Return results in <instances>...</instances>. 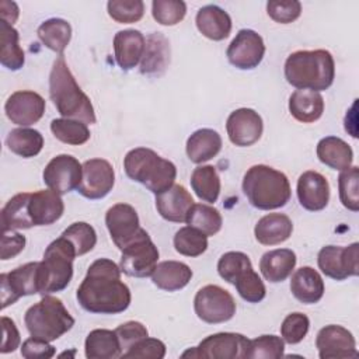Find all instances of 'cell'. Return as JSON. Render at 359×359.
<instances>
[{
    "label": "cell",
    "mask_w": 359,
    "mask_h": 359,
    "mask_svg": "<svg viewBox=\"0 0 359 359\" xmlns=\"http://www.w3.org/2000/svg\"><path fill=\"white\" fill-rule=\"evenodd\" d=\"M297 198L306 210H323L330 201L327 178L317 171H304L297 180Z\"/></svg>",
    "instance_id": "cell-20"
},
{
    "label": "cell",
    "mask_w": 359,
    "mask_h": 359,
    "mask_svg": "<svg viewBox=\"0 0 359 359\" xmlns=\"http://www.w3.org/2000/svg\"><path fill=\"white\" fill-rule=\"evenodd\" d=\"M140 72L143 74H160L170 63V43L167 38L154 32L146 38V48L140 60Z\"/></svg>",
    "instance_id": "cell-32"
},
{
    "label": "cell",
    "mask_w": 359,
    "mask_h": 359,
    "mask_svg": "<svg viewBox=\"0 0 359 359\" xmlns=\"http://www.w3.org/2000/svg\"><path fill=\"white\" fill-rule=\"evenodd\" d=\"M84 352L88 359L122 358V348L115 330L97 328L90 331L84 342Z\"/></svg>",
    "instance_id": "cell-33"
},
{
    "label": "cell",
    "mask_w": 359,
    "mask_h": 359,
    "mask_svg": "<svg viewBox=\"0 0 359 359\" xmlns=\"http://www.w3.org/2000/svg\"><path fill=\"white\" fill-rule=\"evenodd\" d=\"M358 184H359V170L356 165H351L349 168L341 171L338 177L339 199L342 205L352 212L359 210Z\"/></svg>",
    "instance_id": "cell-45"
},
{
    "label": "cell",
    "mask_w": 359,
    "mask_h": 359,
    "mask_svg": "<svg viewBox=\"0 0 359 359\" xmlns=\"http://www.w3.org/2000/svg\"><path fill=\"white\" fill-rule=\"evenodd\" d=\"M28 210L34 226H49L62 217L65 203L52 189H41L31 194Z\"/></svg>",
    "instance_id": "cell-23"
},
{
    "label": "cell",
    "mask_w": 359,
    "mask_h": 359,
    "mask_svg": "<svg viewBox=\"0 0 359 359\" xmlns=\"http://www.w3.org/2000/svg\"><path fill=\"white\" fill-rule=\"evenodd\" d=\"M123 168L132 181L144 185L156 195L172 187L177 177L175 164L147 147L129 150L123 158Z\"/></svg>",
    "instance_id": "cell-5"
},
{
    "label": "cell",
    "mask_w": 359,
    "mask_h": 359,
    "mask_svg": "<svg viewBox=\"0 0 359 359\" xmlns=\"http://www.w3.org/2000/svg\"><path fill=\"white\" fill-rule=\"evenodd\" d=\"M76 257L74 247L63 236L46 247L38 268L39 294L45 296L67 287L73 278V261Z\"/></svg>",
    "instance_id": "cell-6"
},
{
    "label": "cell",
    "mask_w": 359,
    "mask_h": 359,
    "mask_svg": "<svg viewBox=\"0 0 359 359\" xmlns=\"http://www.w3.org/2000/svg\"><path fill=\"white\" fill-rule=\"evenodd\" d=\"M243 192L248 202L261 210L283 208L292 195L287 177L269 165L255 164L243 178Z\"/></svg>",
    "instance_id": "cell-4"
},
{
    "label": "cell",
    "mask_w": 359,
    "mask_h": 359,
    "mask_svg": "<svg viewBox=\"0 0 359 359\" xmlns=\"http://www.w3.org/2000/svg\"><path fill=\"white\" fill-rule=\"evenodd\" d=\"M252 268L251 259L247 254L241 251L224 252L217 262L219 275L229 283L234 285L237 278L247 269Z\"/></svg>",
    "instance_id": "cell-44"
},
{
    "label": "cell",
    "mask_w": 359,
    "mask_h": 359,
    "mask_svg": "<svg viewBox=\"0 0 359 359\" xmlns=\"http://www.w3.org/2000/svg\"><path fill=\"white\" fill-rule=\"evenodd\" d=\"M146 38L137 29L118 31L114 36V53L118 66L122 70L135 69L143 57Z\"/></svg>",
    "instance_id": "cell-22"
},
{
    "label": "cell",
    "mask_w": 359,
    "mask_h": 359,
    "mask_svg": "<svg viewBox=\"0 0 359 359\" xmlns=\"http://www.w3.org/2000/svg\"><path fill=\"white\" fill-rule=\"evenodd\" d=\"M25 237L14 230H6L1 236V252L0 257L3 261L17 257L25 247Z\"/></svg>",
    "instance_id": "cell-54"
},
{
    "label": "cell",
    "mask_w": 359,
    "mask_h": 359,
    "mask_svg": "<svg viewBox=\"0 0 359 359\" xmlns=\"http://www.w3.org/2000/svg\"><path fill=\"white\" fill-rule=\"evenodd\" d=\"M250 339L237 332H217L206 337L198 346L182 353L184 358H210V359H244Z\"/></svg>",
    "instance_id": "cell-9"
},
{
    "label": "cell",
    "mask_w": 359,
    "mask_h": 359,
    "mask_svg": "<svg viewBox=\"0 0 359 359\" xmlns=\"http://www.w3.org/2000/svg\"><path fill=\"white\" fill-rule=\"evenodd\" d=\"M289 112L299 122H316L324 112V98L317 91L296 90L289 98Z\"/></svg>",
    "instance_id": "cell-30"
},
{
    "label": "cell",
    "mask_w": 359,
    "mask_h": 359,
    "mask_svg": "<svg viewBox=\"0 0 359 359\" xmlns=\"http://www.w3.org/2000/svg\"><path fill=\"white\" fill-rule=\"evenodd\" d=\"M264 55V39L252 29H240L226 50L230 65L240 70L255 69L262 62Z\"/></svg>",
    "instance_id": "cell-15"
},
{
    "label": "cell",
    "mask_w": 359,
    "mask_h": 359,
    "mask_svg": "<svg viewBox=\"0 0 359 359\" xmlns=\"http://www.w3.org/2000/svg\"><path fill=\"white\" fill-rule=\"evenodd\" d=\"M226 130L233 144L240 147L252 146L262 135V118L251 108H238L229 115L226 121Z\"/></svg>",
    "instance_id": "cell-19"
},
{
    "label": "cell",
    "mask_w": 359,
    "mask_h": 359,
    "mask_svg": "<svg viewBox=\"0 0 359 359\" xmlns=\"http://www.w3.org/2000/svg\"><path fill=\"white\" fill-rule=\"evenodd\" d=\"M194 309L199 320L208 324H220L234 317L236 302L226 289L217 285H206L196 292Z\"/></svg>",
    "instance_id": "cell-8"
},
{
    "label": "cell",
    "mask_w": 359,
    "mask_h": 359,
    "mask_svg": "<svg viewBox=\"0 0 359 359\" xmlns=\"http://www.w3.org/2000/svg\"><path fill=\"white\" fill-rule=\"evenodd\" d=\"M0 15H1L3 21L13 25L17 21L18 15H20V8L14 1L1 0L0 1Z\"/></svg>",
    "instance_id": "cell-56"
},
{
    "label": "cell",
    "mask_w": 359,
    "mask_h": 359,
    "mask_svg": "<svg viewBox=\"0 0 359 359\" xmlns=\"http://www.w3.org/2000/svg\"><path fill=\"white\" fill-rule=\"evenodd\" d=\"M237 293L248 303H259L266 294V289L254 268L244 271L234 282Z\"/></svg>",
    "instance_id": "cell-46"
},
{
    "label": "cell",
    "mask_w": 359,
    "mask_h": 359,
    "mask_svg": "<svg viewBox=\"0 0 359 359\" xmlns=\"http://www.w3.org/2000/svg\"><path fill=\"white\" fill-rule=\"evenodd\" d=\"M115 332L118 335L121 348H122V355L137 341H140L144 337H149L147 328L139 323V321H126L115 328Z\"/></svg>",
    "instance_id": "cell-52"
},
{
    "label": "cell",
    "mask_w": 359,
    "mask_h": 359,
    "mask_svg": "<svg viewBox=\"0 0 359 359\" xmlns=\"http://www.w3.org/2000/svg\"><path fill=\"white\" fill-rule=\"evenodd\" d=\"M165 356V345L157 338L144 337L133 344L122 358H156L161 359Z\"/></svg>",
    "instance_id": "cell-51"
},
{
    "label": "cell",
    "mask_w": 359,
    "mask_h": 359,
    "mask_svg": "<svg viewBox=\"0 0 359 359\" xmlns=\"http://www.w3.org/2000/svg\"><path fill=\"white\" fill-rule=\"evenodd\" d=\"M121 268L112 259L98 258L87 269L77 287L80 306L93 314H118L125 311L132 300L130 290L121 280Z\"/></svg>",
    "instance_id": "cell-1"
},
{
    "label": "cell",
    "mask_w": 359,
    "mask_h": 359,
    "mask_svg": "<svg viewBox=\"0 0 359 359\" xmlns=\"http://www.w3.org/2000/svg\"><path fill=\"white\" fill-rule=\"evenodd\" d=\"M317 264L321 272L335 280H345L359 273V244L348 247L325 245L320 250Z\"/></svg>",
    "instance_id": "cell-11"
},
{
    "label": "cell",
    "mask_w": 359,
    "mask_h": 359,
    "mask_svg": "<svg viewBox=\"0 0 359 359\" xmlns=\"http://www.w3.org/2000/svg\"><path fill=\"white\" fill-rule=\"evenodd\" d=\"M122 251L119 268L121 271L133 278L151 276L157 266L158 250L151 241L147 231L128 244Z\"/></svg>",
    "instance_id": "cell-10"
},
{
    "label": "cell",
    "mask_w": 359,
    "mask_h": 359,
    "mask_svg": "<svg viewBox=\"0 0 359 359\" xmlns=\"http://www.w3.org/2000/svg\"><path fill=\"white\" fill-rule=\"evenodd\" d=\"M316 346L321 359H342L358 356L356 341L352 332L335 324L325 325L318 331Z\"/></svg>",
    "instance_id": "cell-17"
},
{
    "label": "cell",
    "mask_w": 359,
    "mask_h": 359,
    "mask_svg": "<svg viewBox=\"0 0 359 359\" xmlns=\"http://www.w3.org/2000/svg\"><path fill=\"white\" fill-rule=\"evenodd\" d=\"M36 34L48 49L63 55L72 38V27L63 18H49L38 27Z\"/></svg>",
    "instance_id": "cell-37"
},
{
    "label": "cell",
    "mask_w": 359,
    "mask_h": 359,
    "mask_svg": "<svg viewBox=\"0 0 359 359\" xmlns=\"http://www.w3.org/2000/svg\"><path fill=\"white\" fill-rule=\"evenodd\" d=\"M108 14L119 24H132L139 21L144 14L142 0H111L107 3Z\"/></svg>",
    "instance_id": "cell-47"
},
{
    "label": "cell",
    "mask_w": 359,
    "mask_h": 359,
    "mask_svg": "<svg viewBox=\"0 0 359 359\" xmlns=\"http://www.w3.org/2000/svg\"><path fill=\"white\" fill-rule=\"evenodd\" d=\"M60 236L72 243L77 257L87 254L97 244V233L94 227L86 222H76L70 224Z\"/></svg>",
    "instance_id": "cell-43"
},
{
    "label": "cell",
    "mask_w": 359,
    "mask_h": 359,
    "mask_svg": "<svg viewBox=\"0 0 359 359\" xmlns=\"http://www.w3.org/2000/svg\"><path fill=\"white\" fill-rule=\"evenodd\" d=\"M49 97L57 112L67 119L95 123V112L88 95L79 87L65 56L59 55L49 74Z\"/></svg>",
    "instance_id": "cell-2"
},
{
    "label": "cell",
    "mask_w": 359,
    "mask_h": 359,
    "mask_svg": "<svg viewBox=\"0 0 359 359\" xmlns=\"http://www.w3.org/2000/svg\"><path fill=\"white\" fill-rule=\"evenodd\" d=\"M105 224L114 244L123 250L146 230L139 224L136 209L129 203H115L105 213Z\"/></svg>",
    "instance_id": "cell-13"
},
{
    "label": "cell",
    "mask_w": 359,
    "mask_h": 359,
    "mask_svg": "<svg viewBox=\"0 0 359 359\" xmlns=\"http://www.w3.org/2000/svg\"><path fill=\"white\" fill-rule=\"evenodd\" d=\"M50 130L57 140L72 146L84 144L91 136L87 123L67 118L53 119L50 122Z\"/></svg>",
    "instance_id": "cell-40"
},
{
    "label": "cell",
    "mask_w": 359,
    "mask_h": 359,
    "mask_svg": "<svg viewBox=\"0 0 359 359\" xmlns=\"http://www.w3.org/2000/svg\"><path fill=\"white\" fill-rule=\"evenodd\" d=\"M198 31L212 41H223L231 32V18L227 11L215 4L203 6L196 13Z\"/></svg>",
    "instance_id": "cell-24"
},
{
    "label": "cell",
    "mask_w": 359,
    "mask_h": 359,
    "mask_svg": "<svg viewBox=\"0 0 359 359\" xmlns=\"http://www.w3.org/2000/svg\"><path fill=\"white\" fill-rule=\"evenodd\" d=\"M39 262H27L15 269L0 275L1 309L14 304L20 297L39 293L38 285Z\"/></svg>",
    "instance_id": "cell-12"
},
{
    "label": "cell",
    "mask_w": 359,
    "mask_h": 359,
    "mask_svg": "<svg viewBox=\"0 0 359 359\" xmlns=\"http://www.w3.org/2000/svg\"><path fill=\"white\" fill-rule=\"evenodd\" d=\"M290 292L300 303L314 304L324 294V280L314 268L302 266L292 275Z\"/></svg>",
    "instance_id": "cell-25"
},
{
    "label": "cell",
    "mask_w": 359,
    "mask_h": 359,
    "mask_svg": "<svg viewBox=\"0 0 359 359\" xmlns=\"http://www.w3.org/2000/svg\"><path fill=\"white\" fill-rule=\"evenodd\" d=\"M83 175V164L70 154H59L53 157L43 170V182L49 189L59 195H65L77 189Z\"/></svg>",
    "instance_id": "cell-14"
},
{
    "label": "cell",
    "mask_w": 359,
    "mask_h": 359,
    "mask_svg": "<svg viewBox=\"0 0 359 359\" xmlns=\"http://www.w3.org/2000/svg\"><path fill=\"white\" fill-rule=\"evenodd\" d=\"M56 349L48 341L31 337L21 345V356L25 359H49L53 358Z\"/></svg>",
    "instance_id": "cell-53"
},
{
    "label": "cell",
    "mask_w": 359,
    "mask_h": 359,
    "mask_svg": "<svg viewBox=\"0 0 359 359\" xmlns=\"http://www.w3.org/2000/svg\"><path fill=\"white\" fill-rule=\"evenodd\" d=\"M194 206V199L184 185L174 184L168 189L156 195V209L168 222L184 223Z\"/></svg>",
    "instance_id": "cell-21"
},
{
    "label": "cell",
    "mask_w": 359,
    "mask_h": 359,
    "mask_svg": "<svg viewBox=\"0 0 359 359\" xmlns=\"http://www.w3.org/2000/svg\"><path fill=\"white\" fill-rule=\"evenodd\" d=\"M174 247L181 255L199 257L208 248V236L191 226H185L175 233Z\"/></svg>",
    "instance_id": "cell-41"
},
{
    "label": "cell",
    "mask_w": 359,
    "mask_h": 359,
    "mask_svg": "<svg viewBox=\"0 0 359 359\" xmlns=\"http://www.w3.org/2000/svg\"><path fill=\"white\" fill-rule=\"evenodd\" d=\"M191 187L196 196L208 203H215L220 194V178L213 165H199L192 171Z\"/></svg>",
    "instance_id": "cell-38"
},
{
    "label": "cell",
    "mask_w": 359,
    "mask_h": 359,
    "mask_svg": "<svg viewBox=\"0 0 359 359\" xmlns=\"http://www.w3.org/2000/svg\"><path fill=\"white\" fill-rule=\"evenodd\" d=\"M18 31L6 21H0V62L8 70H20L24 66L25 55L18 43Z\"/></svg>",
    "instance_id": "cell-36"
},
{
    "label": "cell",
    "mask_w": 359,
    "mask_h": 359,
    "mask_svg": "<svg viewBox=\"0 0 359 359\" xmlns=\"http://www.w3.org/2000/svg\"><path fill=\"white\" fill-rule=\"evenodd\" d=\"M285 77L299 90L320 93L334 83V57L325 49L296 50L285 62Z\"/></svg>",
    "instance_id": "cell-3"
},
{
    "label": "cell",
    "mask_w": 359,
    "mask_h": 359,
    "mask_svg": "<svg viewBox=\"0 0 359 359\" xmlns=\"http://www.w3.org/2000/svg\"><path fill=\"white\" fill-rule=\"evenodd\" d=\"M285 355V341L276 335H261L250 339L247 359H279Z\"/></svg>",
    "instance_id": "cell-42"
},
{
    "label": "cell",
    "mask_w": 359,
    "mask_h": 359,
    "mask_svg": "<svg viewBox=\"0 0 359 359\" xmlns=\"http://www.w3.org/2000/svg\"><path fill=\"white\" fill-rule=\"evenodd\" d=\"M268 15L279 24H289L302 14V4L297 0H271L266 3Z\"/></svg>",
    "instance_id": "cell-50"
},
{
    "label": "cell",
    "mask_w": 359,
    "mask_h": 359,
    "mask_svg": "<svg viewBox=\"0 0 359 359\" xmlns=\"http://www.w3.org/2000/svg\"><path fill=\"white\" fill-rule=\"evenodd\" d=\"M31 192H21L14 195L1 209V229L6 230H20V229H31L34 226L28 203H29Z\"/></svg>",
    "instance_id": "cell-34"
},
{
    "label": "cell",
    "mask_w": 359,
    "mask_h": 359,
    "mask_svg": "<svg viewBox=\"0 0 359 359\" xmlns=\"http://www.w3.org/2000/svg\"><path fill=\"white\" fill-rule=\"evenodd\" d=\"M187 223L209 237L219 233L223 219L216 208L206 203H194L188 213Z\"/></svg>",
    "instance_id": "cell-39"
},
{
    "label": "cell",
    "mask_w": 359,
    "mask_h": 359,
    "mask_svg": "<svg viewBox=\"0 0 359 359\" xmlns=\"http://www.w3.org/2000/svg\"><path fill=\"white\" fill-rule=\"evenodd\" d=\"M296 266V254L289 248H276L265 252L259 259L262 276L271 282H283Z\"/></svg>",
    "instance_id": "cell-27"
},
{
    "label": "cell",
    "mask_w": 359,
    "mask_h": 359,
    "mask_svg": "<svg viewBox=\"0 0 359 359\" xmlns=\"http://www.w3.org/2000/svg\"><path fill=\"white\" fill-rule=\"evenodd\" d=\"M115 184L114 167L104 158H90L83 163V175L77 192L87 199H102Z\"/></svg>",
    "instance_id": "cell-16"
},
{
    "label": "cell",
    "mask_w": 359,
    "mask_h": 359,
    "mask_svg": "<svg viewBox=\"0 0 359 359\" xmlns=\"http://www.w3.org/2000/svg\"><path fill=\"white\" fill-rule=\"evenodd\" d=\"M318 160L332 170L344 171L352 165L353 151L351 146L337 136L323 137L317 144Z\"/></svg>",
    "instance_id": "cell-31"
},
{
    "label": "cell",
    "mask_w": 359,
    "mask_h": 359,
    "mask_svg": "<svg viewBox=\"0 0 359 359\" xmlns=\"http://www.w3.org/2000/svg\"><path fill=\"white\" fill-rule=\"evenodd\" d=\"M293 231V223L283 213H269L262 216L255 227L254 234L262 245H276L286 241Z\"/></svg>",
    "instance_id": "cell-26"
},
{
    "label": "cell",
    "mask_w": 359,
    "mask_h": 359,
    "mask_svg": "<svg viewBox=\"0 0 359 359\" xmlns=\"http://www.w3.org/2000/svg\"><path fill=\"white\" fill-rule=\"evenodd\" d=\"M45 107L42 95L31 90H20L7 98L4 111L13 123L25 128L36 123L43 116Z\"/></svg>",
    "instance_id": "cell-18"
},
{
    "label": "cell",
    "mask_w": 359,
    "mask_h": 359,
    "mask_svg": "<svg viewBox=\"0 0 359 359\" xmlns=\"http://www.w3.org/2000/svg\"><path fill=\"white\" fill-rule=\"evenodd\" d=\"M24 323L31 337L52 342L72 330L74 318L60 299L45 294L25 311Z\"/></svg>",
    "instance_id": "cell-7"
},
{
    "label": "cell",
    "mask_w": 359,
    "mask_h": 359,
    "mask_svg": "<svg viewBox=\"0 0 359 359\" xmlns=\"http://www.w3.org/2000/svg\"><path fill=\"white\" fill-rule=\"evenodd\" d=\"M192 275V269L187 264L170 259L157 264L151 280L161 290L177 292L189 283Z\"/></svg>",
    "instance_id": "cell-28"
},
{
    "label": "cell",
    "mask_w": 359,
    "mask_h": 359,
    "mask_svg": "<svg viewBox=\"0 0 359 359\" xmlns=\"http://www.w3.org/2000/svg\"><path fill=\"white\" fill-rule=\"evenodd\" d=\"M0 321H1V328H3V342L0 346V352L1 353L14 352L20 346V342H21L20 332L15 327V323L6 316H3Z\"/></svg>",
    "instance_id": "cell-55"
},
{
    "label": "cell",
    "mask_w": 359,
    "mask_h": 359,
    "mask_svg": "<svg viewBox=\"0 0 359 359\" xmlns=\"http://www.w3.org/2000/svg\"><path fill=\"white\" fill-rule=\"evenodd\" d=\"M151 14L161 25H175L184 20L187 4L181 0H154L151 3Z\"/></svg>",
    "instance_id": "cell-48"
},
{
    "label": "cell",
    "mask_w": 359,
    "mask_h": 359,
    "mask_svg": "<svg viewBox=\"0 0 359 359\" xmlns=\"http://www.w3.org/2000/svg\"><path fill=\"white\" fill-rule=\"evenodd\" d=\"M310 328V320L303 313H290L285 317L280 325V335L286 344L294 345L304 339Z\"/></svg>",
    "instance_id": "cell-49"
},
{
    "label": "cell",
    "mask_w": 359,
    "mask_h": 359,
    "mask_svg": "<svg viewBox=\"0 0 359 359\" xmlns=\"http://www.w3.org/2000/svg\"><path fill=\"white\" fill-rule=\"evenodd\" d=\"M6 144L11 153L22 158H31L41 153L43 147V136L36 129L15 128L8 132Z\"/></svg>",
    "instance_id": "cell-35"
},
{
    "label": "cell",
    "mask_w": 359,
    "mask_h": 359,
    "mask_svg": "<svg viewBox=\"0 0 359 359\" xmlns=\"http://www.w3.org/2000/svg\"><path fill=\"white\" fill-rule=\"evenodd\" d=\"M222 150L220 135L209 128L195 130L187 140V156L195 164H202Z\"/></svg>",
    "instance_id": "cell-29"
}]
</instances>
